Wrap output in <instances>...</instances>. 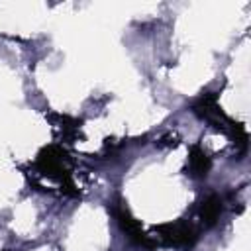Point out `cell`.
<instances>
[{"label":"cell","instance_id":"obj_1","mask_svg":"<svg viewBox=\"0 0 251 251\" xmlns=\"http://www.w3.org/2000/svg\"><path fill=\"white\" fill-rule=\"evenodd\" d=\"M116 218H118V222H120V226H122V229L127 233V237L131 239V241H135L137 245H143V247H151L153 243L147 239V235L141 231V227H139V224L129 216V212L126 210V208H116Z\"/></svg>","mask_w":251,"mask_h":251},{"label":"cell","instance_id":"obj_2","mask_svg":"<svg viewBox=\"0 0 251 251\" xmlns=\"http://www.w3.org/2000/svg\"><path fill=\"white\" fill-rule=\"evenodd\" d=\"M220 212H222V200L218 196H210L202 204V220L206 222V226H212L218 220Z\"/></svg>","mask_w":251,"mask_h":251},{"label":"cell","instance_id":"obj_3","mask_svg":"<svg viewBox=\"0 0 251 251\" xmlns=\"http://www.w3.org/2000/svg\"><path fill=\"white\" fill-rule=\"evenodd\" d=\"M190 169L194 171L196 176H206L208 169H210V159L204 155V151H200L198 147L192 149V157H190Z\"/></svg>","mask_w":251,"mask_h":251}]
</instances>
